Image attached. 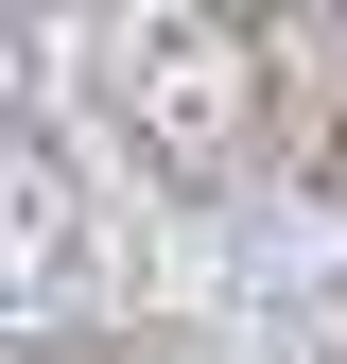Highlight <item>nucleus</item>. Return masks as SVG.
Instances as JSON below:
<instances>
[{
  "label": "nucleus",
  "mask_w": 347,
  "mask_h": 364,
  "mask_svg": "<svg viewBox=\"0 0 347 364\" xmlns=\"http://www.w3.org/2000/svg\"><path fill=\"white\" fill-rule=\"evenodd\" d=\"M105 87H122V139H139L174 191H243L260 122H278L243 18H122V35H105Z\"/></svg>",
  "instance_id": "f257e3e1"
},
{
  "label": "nucleus",
  "mask_w": 347,
  "mask_h": 364,
  "mask_svg": "<svg viewBox=\"0 0 347 364\" xmlns=\"http://www.w3.org/2000/svg\"><path fill=\"white\" fill-rule=\"evenodd\" d=\"M87 278V208H70V173L0 122V312H53Z\"/></svg>",
  "instance_id": "f03ea898"
},
{
  "label": "nucleus",
  "mask_w": 347,
  "mask_h": 364,
  "mask_svg": "<svg viewBox=\"0 0 347 364\" xmlns=\"http://www.w3.org/2000/svg\"><path fill=\"white\" fill-rule=\"evenodd\" d=\"M260 139H278L295 173H313V191H347V18H295L278 53H260Z\"/></svg>",
  "instance_id": "7ed1b4c3"
}]
</instances>
